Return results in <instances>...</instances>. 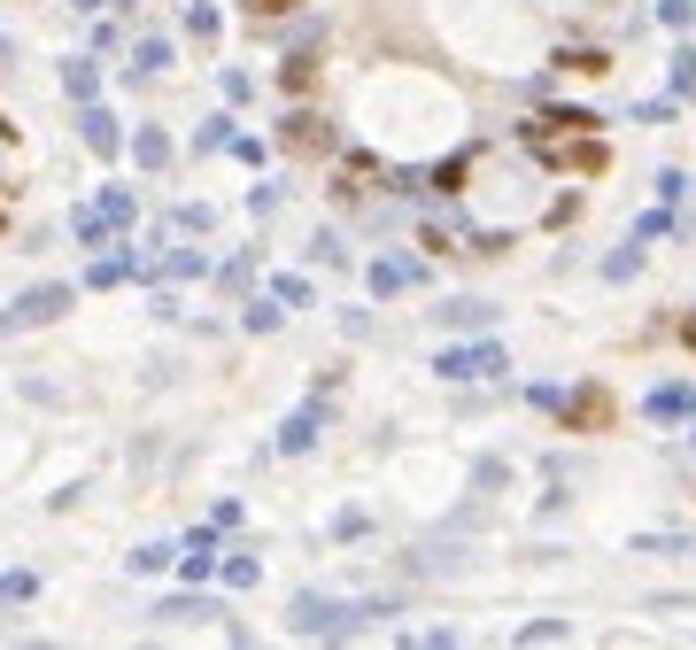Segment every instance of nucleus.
I'll list each match as a JSON object with an SVG mask.
<instances>
[{
    "instance_id": "obj_1",
    "label": "nucleus",
    "mask_w": 696,
    "mask_h": 650,
    "mask_svg": "<svg viewBox=\"0 0 696 650\" xmlns=\"http://www.w3.org/2000/svg\"><path fill=\"white\" fill-rule=\"evenodd\" d=\"M70 310V287H32V294H16L9 310H0V334H32V325H55Z\"/></svg>"
},
{
    "instance_id": "obj_2",
    "label": "nucleus",
    "mask_w": 696,
    "mask_h": 650,
    "mask_svg": "<svg viewBox=\"0 0 696 650\" xmlns=\"http://www.w3.org/2000/svg\"><path fill=\"white\" fill-rule=\"evenodd\" d=\"M357 619H380L372 604H325V597H302L295 604V635H348Z\"/></svg>"
},
{
    "instance_id": "obj_3",
    "label": "nucleus",
    "mask_w": 696,
    "mask_h": 650,
    "mask_svg": "<svg viewBox=\"0 0 696 650\" xmlns=\"http://www.w3.org/2000/svg\"><path fill=\"white\" fill-rule=\"evenodd\" d=\"M70 225H77V240H85V249H101V240H109L117 225H132V194H101L94 209H77Z\"/></svg>"
},
{
    "instance_id": "obj_4",
    "label": "nucleus",
    "mask_w": 696,
    "mask_h": 650,
    "mask_svg": "<svg viewBox=\"0 0 696 650\" xmlns=\"http://www.w3.org/2000/svg\"><path fill=\"white\" fill-rule=\"evenodd\" d=\"M442 380H480V372H503V349L480 341V349H442V364H433Z\"/></svg>"
},
{
    "instance_id": "obj_5",
    "label": "nucleus",
    "mask_w": 696,
    "mask_h": 650,
    "mask_svg": "<svg viewBox=\"0 0 696 650\" xmlns=\"http://www.w3.org/2000/svg\"><path fill=\"white\" fill-rule=\"evenodd\" d=\"M287 140H295V147H333L325 117H310V109H295V117H287Z\"/></svg>"
},
{
    "instance_id": "obj_6",
    "label": "nucleus",
    "mask_w": 696,
    "mask_h": 650,
    "mask_svg": "<svg viewBox=\"0 0 696 650\" xmlns=\"http://www.w3.org/2000/svg\"><path fill=\"white\" fill-rule=\"evenodd\" d=\"M85 147H94V155H117V124H109L101 109H85Z\"/></svg>"
},
{
    "instance_id": "obj_7",
    "label": "nucleus",
    "mask_w": 696,
    "mask_h": 650,
    "mask_svg": "<svg viewBox=\"0 0 696 650\" xmlns=\"http://www.w3.org/2000/svg\"><path fill=\"white\" fill-rule=\"evenodd\" d=\"M565 419H573V426H603V419H612V402H603V395L588 387V395L573 402V411H565Z\"/></svg>"
},
{
    "instance_id": "obj_8",
    "label": "nucleus",
    "mask_w": 696,
    "mask_h": 650,
    "mask_svg": "<svg viewBox=\"0 0 696 650\" xmlns=\"http://www.w3.org/2000/svg\"><path fill=\"white\" fill-rule=\"evenodd\" d=\"M310 434H317V411H295L287 434H279V449H310Z\"/></svg>"
},
{
    "instance_id": "obj_9",
    "label": "nucleus",
    "mask_w": 696,
    "mask_h": 650,
    "mask_svg": "<svg viewBox=\"0 0 696 650\" xmlns=\"http://www.w3.org/2000/svg\"><path fill=\"white\" fill-rule=\"evenodd\" d=\"M170 557H179V550H170V542H147V550H132V574H163Z\"/></svg>"
},
{
    "instance_id": "obj_10",
    "label": "nucleus",
    "mask_w": 696,
    "mask_h": 650,
    "mask_svg": "<svg viewBox=\"0 0 696 650\" xmlns=\"http://www.w3.org/2000/svg\"><path fill=\"white\" fill-rule=\"evenodd\" d=\"M62 86H70L77 101H94V86H101V77H94V62H70V70H62Z\"/></svg>"
},
{
    "instance_id": "obj_11",
    "label": "nucleus",
    "mask_w": 696,
    "mask_h": 650,
    "mask_svg": "<svg viewBox=\"0 0 696 650\" xmlns=\"http://www.w3.org/2000/svg\"><path fill=\"white\" fill-rule=\"evenodd\" d=\"M132 155L155 171V162H170V140H163V132H140V140H132Z\"/></svg>"
},
{
    "instance_id": "obj_12",
    "label": "nucleus",
    "mask_w": 696,
    "mask_h": 650,
    "mask_svg": "<svg viewBox=\"0 0 696 650\" xmlns=\"http://www.w3.org/2000/svg\"><path fill=\"white\" fill-rule=\"evenodd\" d=\"M132 62H140V70H163V62H170V39H140V55H132Z\"/></svg>"
},
{
    "instance_id": "obj_13",
    "label": "nucleus",
    "mask_w": 696,
    "mask_h": 650,
    "mask_svg": "<svg viewBox=\"0 0 696 650\" xmlns=\"http://www.w3.org/2000/svg\"><path fill=\"white\" fill-rule=\"evenodd\" d=\"M442 317H449V325H488V302H449Z\"/></svg>"
},
{
    "instance_id": "obj_14",
    "label": "nucleus",
    "mask_w": 696,
    "mask_h": 650,
    "mask_svg": "<svg viewBox=\"0 0 696 650\" xmlns=\"http://www.w3.org/2000/svg\"><path fill=\"white\" fill-rule=\"evenodd\" d=\"M155 619H217V612H209V604H187V597H179V604H163Z\"/></svg>"
},
{
    "instance_id": "obj_15",
    "label": "nucleus",
    "mask_w": 696,
    "mask_h": 650,
    "mask_svg": "<svg viewBox=\"0 0 696 650\" xmlns=\"http://www.w3.org/2000/svg\"><path fill=\"white\" fill-rule=\"evenodd\" d=\"M187 32L194 39H217V9H187Z\"/></svg>"
},
{
    "instance_id": "obj_16",
    "label": "nucleus",
    "mask_w": 696,
    "mask_h": 650,
    "mask_svg": "<svg viewBox=\"0 0 696 650\" xmlns=\"http://www.w3.org/2000/svg\"><path fill=\"white\" fill-rule=\"evenodd\" d=\"M673 86H681V94H696V55H681V70H673Z\"/></svg>"
},
{
    "instance_id": "obj_17",
    "label": "nucleus",
    "mask_w": 696,
    "mask_h": 650,
    "mask_svg": "<svg viewBox=\"0 0 696 650\" xmlns=\"http://www.w3.org/2000/svg\"><path fill=\"white\" fill-rule=\"evenodd\" d=\"M255 9H264V16H279V9H295V0H255Z\"/></svg>"
}]
</instances>
